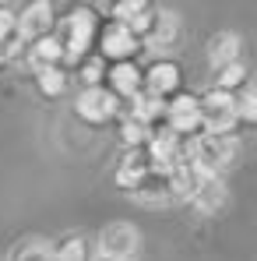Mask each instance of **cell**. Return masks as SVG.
<instances>
[{"label": "cell", "instance_id": "obj_1", "mask_svg": "<svg viewBox=\"0 0 257 261\" xmlns=\"http://www.w3.org/2000/svg\"><path fill=\"white\" fill-rule=\"evenodd\" d=\"M141 251V233L130 222H109L99 229V254L117 261H134V254Z\"/></svg>", "mask_w": 257, "mask_h": 261}, {"label": "cell", "instance_id": "obj_2", "mask_svg": "<svg viewBox=\"0 0 257 261\" xmlns=\"http://www.w3.org/2000/svg\"><path fill=\"white\" fill-rule=\"evenodd\" d=\"M197 110H201V120L208 124V130L212 134H225V130L236 124V99L229 95V92H208L201 102H197Z\"/></svg>", "mask_w": 257, "mask_h": 261}, {"label": "cell", "instance_id": "obj_3", "mask_svg": "<svg viewBox=\"0 0 257 261\" xmlns=\"http://www.w3.org/2000/svg\"><path fill=\"white\" fill-rule=\"evenodd\" d=\"M194 159H197V166H201L205 173H218V170L233 159V141H229L225 134H205V138H197V145H194Z\"/></svg>", "mask_w": 257, "mask_h": 261}, {"label": "cell", "instance_id": "obj_4", "mask_svg": "<svg viewBox=\"0 0 257 261\" xmlns=\"http://www.w3.org/2000/svg\"><path fill=\"white\" fill-rule=\"evenodd\" d=\"M113 106H117L113 92H106V88H99V85L85 88V92L78 95V113H81L85 120H92V124L109 120V117H113Z\"/></svg>", "mask_w": 257, "mask_h": 261}, {"label": "cell", "instance_id": "obj_5", "mask_svg": "<svg viewBox=\"0 0 257 261\" xmlns=\"http://www.w3.org/2000/svg\"><path fill=\"white\" fill-rule=\"evenodd\" d=\"M49 21H53V7L49 4H32L21 14V21H18V36L39 43V39H46V32H49Z\"/></svg>", "mask_w": 257, "mask_h": 261}, {"label": "cell", "instance_id": "obj_6", "mask_svg": "<svg viewBox=\"0 0 257 261\" xmlns=\"http://www.w3.org/2000/svg\"><path fill=\"white\" fill-rule=\"evenodd\" d=\"M64 32H67V39L60 43V53L78 57V53L88 46V36H92V18H88L85 11L71 14V18H67V25H64Z\"/></svg>", "mask_w": 257, "mask_h": 261}, {"label": "cell", "instance_id": "obj_7", "mask_svg": "<svg viewBox=\"0 0 257 261\" xmlns=\"http://www.w3.org/2000/svg\"><path fill=\"white\" fill-rule=\"evenodd\" d=\"M169 120L176 130H190L194 124H201V110H197V99H190V95H183V99H176L169 106Z\"/></svg>", "mask_w": 257, "mask_h": 261}, {"label": "cell", "instance_id": "obj_8", "mask_svg": "<svg viewBox=\"0 0 257 261\" xmlns=\"http://www.w3.org/2000/svg\"><path fill=\"white\" fill-rule=\"evenodd\" d=\"M7 261H56V254H53V244L46 240H25L14 247V254Z\"/></svg>", "mask_w": 257, "mask_h": 261}, {"label": "cell", "instance_id": "obj_9", "mask_svg": "<svg viewBox=\"0 0 257 261\" xmlns=\"http://www.w3.org/2000/svg\"><path fill=\"white\" fill-rule=\"evenodd\" d=\"M102 46H106V53H113V57H124V53H130V49H134V36H130L124 25H113V29L106 32Z\"/></svg>", "mask_w": 257, "mask_h": 261}, {"label": "cell", "instance_id": "obj_10", "mask_svg": "<svg viewBox=\"0 0 257 261\" xmlns=\"http://www.w3.org/2000/svg\"><path fill=\"white\" fill-rule=\"evenodd\" d=\"M222 191H225V187H222L218 180H205V187H201V191H194V201H197L205 212H215V208L225 201V194H222Z\"/></svg>", "mask_w": 257, "mask_h": 261}, {"label": "cell", "instance_id": "obj_11", "mask_svg": "<svg viewBox=\"0 0 257 261\" xmlns=\"http://www.w3.org/2000/svg\"><path fill=\"white\" fill-rule=\"evenodd\" d=\"M236 36H218V39H212V64L215 67H225L229 60L236 64Z\"/></svg>", "mask_w": 257, "mask_h": 261}, {"label": "cell", "instance_id": "obj_12", "mask_svg": "<svg viewBox=\"0 0 257 261\" xmlns=\"http://www.w3.org/2000/svg\"><path fill=\"white\" fill-rule=\"evenodd\" d=\"M53 254H56V261H88L85 258V240H81V237L64 240L60 247H53Z\"/></svg>", "mask_w": 257, "mask_h": 261}, {"label": "cell", "instance_id": "obj_13", "mask_svg": "<svg viewBox=\"0 0 257 261\" xmlns=\"http://www.w3.org/2000/svg\"><path fill=\"white\" fill-rule=\"evenodd\" d=\"M39 85H43V92H64V74L60 71H53V67H46V71H39Z\"/></svg>", "mask_w": 257, "mask_h": 261}, {"label": "cell", "instance_id": "obj_14", "mask_svg": "<svg viewBox=\"0 0 257 261\" xmlns=\"http://www.w3.org/2000/svg\"><path fill=\"white\" fill-rule=\"evenodd\" d=\"M113 82H117V88H124V92H130V88L137 85V71L124 64V67H117V71H113Z\"/></svg>", "mask_w": 257, "mask_h": 261}, {"label": "cell", "instance_id": "obj_15", "mask_svg": "<svg viewBox=\"0 0 257 261\" xmlns=\"http://www.w3.org/2000/svg\"><path fill=\"white\" fill-rule=\"evenodd\" d=\"M173 82H176V71H173V67H155V71H152V88H155V92H159V88H162V92L173 88Z\"/></svg>", "mask_w": 257, "mask_h": 261}, {"label": "cell", "instance_id": "obj_16", "mask_svg": "<svg viewBox=\"0 0 257 261\" xmlns=\"http://www.w3.org/2000/svg\"><path fill=\"white\" fill-rule=\"evenodd\" d=\"M92 261H117V258H106V254H95Z\"/></svg>", "mask_w": 257, "mask_h": 261}]
</instances>
